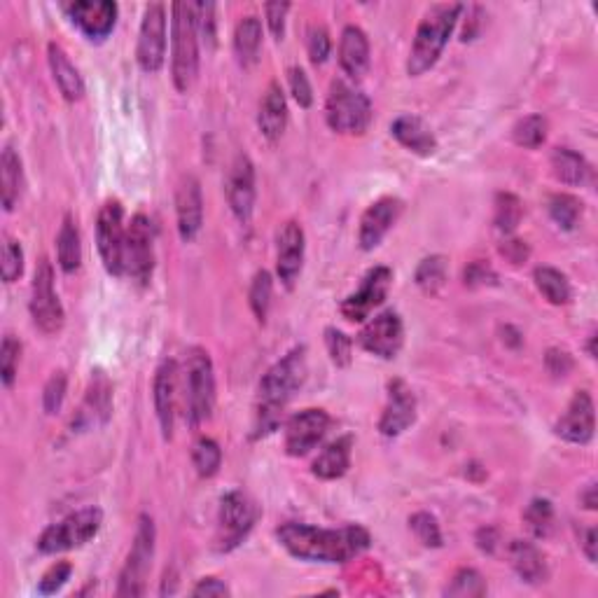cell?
I'll return each instance as SVG.
<instances>
[{"label":"cell","mask_w":598,"mask_h":598,"mask_svg":"<svg viewBox=\"0 0 598 598\" xmlns=\"http://www.w3.org/2000/svg\"><path fill=\"white\" fill-rule=\"evenodd\" d=\"M552 171L563 185H584L591 178V166L582 155L570 148H556L552 152Z\"/></svg>","instance_id":"obj_33"},{"label":"cell","mask_w":598,"mask_h":598,"mask_svg":"<svg viewBox=\"0 0 598 598\" xmlns=\"http://www.w3.org/2000/svg\"><path fill=\"white\" fill-rule=\"evenodd\" d=\"M580 503L587 507V510H596L598 500H596V484H589L587 489H584V493L580 496Z\"/></svg>","instance_id":"obj_61"},{"label":"cell","mask_w":598,"mask_h":598,"mask_svg":"<svg viewBox=\"0 0 598 598\" xmlns=\"http://www.w3.org/2000/svg\"><path fill=\"white\" fill-rule=\"evenodd\" d=\"M192 596L211 598V596H229V587L218 577H204L197 582V587L192 589Z\"/></svg>","instance_id":"obj_58"},{"label":"cell","mask_w":598,"mask_h":598,"mask_svg":"<svg viewBox=\"0 0 598 598\" xmlns=\"http://www.w3.org/2000/svg\"><path fill=\"white\" fill-rule=\"evenodd\" d=\"M535 288L540 290V295L547 299L554 307H563V304L570 302L573 297V290H570V283L566 274H561L559 269L554 267H538L533 271Z\"/></svg>","instance_id":"obj_36"},{"label":"cell","mask_w":598,"mask_h":598,"mask_svg":"<svg viewBox=\"0 0 598 598\" xmlns=\"http://www.w3.org/2000/svg\"><path fill=\"white\" fill-rule=\"evenodd\" d=\"M194 22H197L199 40L208 45H215V5L213 3H192Z\"/></svg>","instance_id":"obj_53"},{"label":"cell","mask_w":598,"mask_h":598,"mask_svg":"<svg viewBox=\"0 0 598 598\" xmlns=\"http://www.w3.org/2000/svg\"><path fill=\"white\" fill-rule=\"evenodd\" d=\"M391 283H393V271L388 267H374L367 271L363 283H360V288L342 302V314L346 321L351 323L367 321L372 311L384 304L388 290H391Z\"/></svg>","instance_id":"obj_14"},{"label":"cell","mask_w":598,"mask_h":598,"mask_svg":"<svg viewBox=\"0 0 598 598\" xmlns=\"http://www.w3.org/2000/svg\"><path fill=\"white\" fill-rule=\"evenodd\" d=\"M124 243H127V227H124V208L120 201H106L96 215V246L103 267L108 274H124Z\"/></svg>","instance_id":"obj_9"},{"label":"cell","mask_w":598,"mask_h":598,"mask_svg":"<svg viewBox=\"0 0 598 598\" xmlns=\"http://www.w3.org/2000/svg\"><path fill=\"white\" fill-rule=\"evenodd\" d=\"M405 204L398 197H381L367 208L360 218L358 227V246L363 250H374L384 241V236L391 232V227L398 222Z\"/></svg>","instance_id":"obj_23"},{"label":"cell","mask_w":598,"mask_h":598,"mask_svg":"<svg viewBox=\"0 0 598 598\" xmlns=\"http://www.w3.org/2000/svg\"><path fill=\"white\" fill-rule=\"evenodd\" d=\"M339 66L351 80L363 78L370 68V40L360 26H346L339 40Z\"/></svg>","instance_id":"obj_26"},{"label":"cell","mask_w":598,"mask_h":598,"mask_svg":"<svg viewBox=\"0 0 598 598\" xmlns=\"http://www.w3.org/2000/svg\"><path fill=\"white\" fill-rule=\"evenodd\" d=\"M486 580L475 568H461L451 577V584L444 589V596L451 598H482L486 596Z\"/></svg>","instance_id":"obj_41"},{"label":"cell","mask_w":598,"mask_h":598,"mask_svg":"<svg viewBox=\"0 0 598 598\" xmlns=\"http://www.w3.org/2000/svg\"><path fill=\"white\" fill-rule=\"evenodd\" d=\"M416 421L414 391L402 379L388 381V402L379 419V433L384 437H398Z\"/></svg>","instance_id":"obj_22"},{"label":"cell","mask_w":598,"mask_h":598,"mask_svg":"<svg viewBox=\"0 0 598 598\" xmlns=\"http://www.w3.org/2000/svg\"><path fill=\"white\" fill-rule=\"evenodd\" d=\"M549 215L566 232H573L582 218V201L573 194H554L549 199Z\"/></svg>","instance_id":"obj_44"},{"label":"cell","mask_w":598,"mask_h":598,"mask_svg":"<svg viewBox=\"0 0 598 598\" xmlns=\"http://www.w3.org/2000/svg\"><path fill=\"white\" fill-rule=\"evenodd\" d=\"M64 10L89 40H106L117 24V3L110 0H75Z\"/></svg>","instance_id":"obj_20"},{"label":"cell","mask_w":598,"mask_h":598,"mask_svg":"<svg viewBox=\"0 0 598 598\" xmlns=\"http://www.w3.org/2000/svg\"><path fill=\"white\" fill-rule=\"evenodd\" d=\"M183 384L187 421L192 426H201V423L211 419L215 407V370L206 349L194 346V349L187 351Z\"/></svg>","instance_id":"obj_6"},{"label":"cell","mask_w":598,"mask_h":598,"mask_svg":"<svg viewBox=\"0 0 598 598\" xmlns=\"http://www.w3.org/2000/svg\"><path fill=\"white\" fill-rule=\"evenodd\" d=\"M271 295H274V281H271V274L267 269H260L255 274L253 283H250V290H248L250 309H253V314L260 323L267 321V316H269Z\"/></svg>","instance_id":"obj_42"},{"label":"cell","mask_w":598,"mask_h":598,"mask_svg":"<svg viewBox=\"0 0 598 598\" xmlns=\"http://www.w3.org/2000/svg\"><path fill=\"white\" fill-rule=\"evenodd\" d=\"M199 75V33L192 3L171 5V78L180 94H187Z\"/></svg>","instance_id":"obj_4"},{"label":"cell","mask_w":598,"mask_h":598,"mask_svg":"<svg viewBox=\"0 0 598 598\" xmlns=\"http://www.w3.org/2000/svg\"><path fill=\"white\" fill-rule=\"evenodd\" d=\"M351 449H353V437L344 435L337 437L335 442H330L318 458L311 465V472L318 479H325V482H332V479L344 477L351 468Z\"/></svg>","instance_id":"obj_31"},{"label":"cell","mask_w":598,"mask_h":598,"mask_svg":"<svg viewBox=\"0 0 598 598\" xmlns=\"http://www.w3.org/2000/svg\"><path fill=\"white\" fill-rule=\"evenodd\" d=\"M307 377V349L297 346L290 353L274 363L260 381L255 407V426L253 437H267L278 428L283 419L285 407L292 400V395Z\"/></svg>","instance_id":"obj_2"},{"label":"cell","mask_w":598,"mask_h":598,"mask_svg":"<svg viewBox=\"0 0 598 598\" xmlns=\"http://www.w3.org/2000/svg\"><path fill=\"white\" fill-rule=\"evenodd\" d=\"M500 255H503L510 264H514V267H519V264H524L528 260L531 248H528L526 241L514 239V236L510 234V236H505L503 243H500Z\"/></svg>","instance_id":"obj_57"},{"label":"cell","mask_w":598,"mask_h":598,"mask_svg":"<svg viewBox=\"0 0 598 598\" xmlns=\"http://www.w3.org/2000/svg\"><path fill=\"white\" fill-rule=\"evenodd\" d=\"M176 215L178 234L185 243H192L204 225V199H201V185L194 176L180 180L176 192Z\"/></svg>","instance_id":"obj_25"},{"label":"cell","mask_w":598,"mask_h":598,"mask_svg":"<svg viewBox=\"0 0 598 598\" xmlns=\"http://www.w3.org/2000/svg\"><path fill=\"white\" fill-rule=\"evenodd\" d=\"M19 360H22V342L12 335H5L3 346H0V379H3L5 388L15 384Z\"/></svg>","instance_id":"obj_45"},{"label":"cell","mask_w":598,"mask_h":598,"mask_svg":"<svg viewBox=\"0 0 598 598\" xmlns=\"http://www.w3.org/2000/svg\"><path fill=\"white\" fill-rule=\"evenodd\" d=\"M463 10L465 5L461 3H437L423 15L407 59V73L412 78L428 73L440 61Z\"/></svg>","instance_id":"obj_3"},{"label":"cell","mask_w":598,"mask_h":598,"mask_svg":"<svg viewBox=\"0 0 598 598\" xmlns=\"http://www.w3.org/2000/svg\"><path fill=\"white\" fill-rule=\"evenodd\" d=\"M288 85H290V94L292 99L299 103V108H311L314 103V89H311V82L307 78V73L302 71L299 66H292L288 71Z\"/></svg>","instance_id":"obj_52"},{"label":"cell","mask_w":598,"mask_h":598,"mask_svg":"<svg viewBox=\"0 0 598 598\" xmlns=\"http://www.w3.org/2000/svg\"><path fill=\"white\" fill-rule=\"evenodd\" d=\"M257 510L246 493L229 491L220 500L218 512V538H215V547L218 552H232L234 547H239L250 528L255 524Z\"/></svg>","instance_id":"obj_10"},{"label":"cell","mask_w":598,"mask_h":598,"mask_svg":"<svg viewBox=\"0 0 598 598\" xmlns=\"http://www.w3.org/2000/svg\"><path fill=\"white\" fill-rule=\"evenodd\" d=\"M192 463H194V468H197L199 477L211 479L218 475V470L222 465L220 444L211 440V437H199V440L194 442V449H192Z\"/></svg>","instance_id":"obj_40"},{"label":"cell","mask_w":598,"mask_h":598,"mask_svg":"<svg viewBox=\"0 0 598 598\" xmlns=\"http://www.w3.org/2000/svg\"><path fill=\"white\" fill-rule=\"evenodd\" d=\"M276 538L299 561L311 563H346L367 552L372 545L370 533L363 526L349 524L342 528H316L309 524L278 526Z\"/></svg>","instance_id":"obj_1"},{"label":"cell","mask_w":598,"mask_h":598,"mask_svg":"<svg viewBox=\"0 0 598 598\" xmlns=\"http://www.w3.org/2000/svg\"><path fill=\"white\" fill-rule=\"evenodd\" d=\"M71 573H73V566L68 561H57L54 566L47 570V573L40 577V584H38V591L43 596H52L57 594V591L64 587V584L71 580Z\"/></svg>","instance_id":"obj_50"},{"label":"cell","mask_w":598,"mask_h":598,"mask_svg":"<svg viewBox=\"0 0 598 598\" xmlns=\"http://www.w3.org/2000/svg\"><path fill=\"white\" fill-rule=\"evenodd\" d=\"M325 120L337 134L363 136L372 122V103L349 80L337 78L325 101Z\"/></svg>","instance_id":"obj_5"},{"label":"cell","mask_w":598,"mask_h":598,"mask_svg":"<svg viewBox=\"0 0 598 598\" xmlns=\"http://www.w3.org/2000/svg\"><path fill=\"white\" fill-rule=\"evenodd\" d=\"M573 356H570L568 351H561V349H549L547 356H545V367L547 372L552 374L556 379H563L568 377L570 372H573Z\"/></svg>","instance_id":"obj_55"},{"label":"cell","mask_w":598,"mask_h":598,"mask_svg":"<svg viewBox=\"0 0 598 598\" xmlns=\"http://www.w3.org/2000/svg\"><path fill=\"white\" fill-rule=\"evenodd\" d=\"M598 531L594 526L591 528H587V533H584V538H582V549H584V556H587L589 559V563H596V545H598Z\"/></svg>","instance_id":"obj_60"},{"label":"cell","mask_w":598,"mask_h":598,"mask_svg":"<svg viewBox=\"0 0 598 598\" xmlns=\"http://www.w3.org/2000/svg\"><path fill=\"white\" fill-rule=\"evenodd\" d=\"M66 391H68V377L66 372H54L50 381L45 384V391H43V409L45 414H59L61 407H64V400H66Z\"/></svg>","instance_id":"obj_48"},{"label":"cell","mask_w":598,"mask_h":598,"mask_svg":"<svg viewBox=\"0 0 598 598\" xmlns=\"http://www.w3.org/2000/svg\"><path fill=\"white\" fill-rule=\"evenodd\" d=\"M524 524L533 538H547L554 528V507L547 498H533L524 510Z\"/></svg>","instance_id":"obj_39"},{"label":"cell","mask_w":598,"mask_h":598,"mask_svg":"<svg viewBox=\"0 0 598 598\" xmlns=\"http://www.w3.org/2000/svg\"><path fill=\"white\" fill-rule=\"evenodd\" d=\"M325 346H328L330 360L337 367H349L353 360V342L337 328H325Z\"/></svg>","instance_id":"obj_47"},{"label":"cell","mask_w":598,"mask_h":598,"mask_svg":"<svg viewBox=\"0 0 598 598\" xmlns=\"http://www.w3.org/2000/svg\"><path fill=\"white\" fill-rule=\"evenodd\" d=\"M138 66L145 73H157L166 59V8L162 3H152L145 8L141 31L136 47Z\"/></svg>","instance_id":"obj_13"},{"label":"cell","mask_w":598,"mask_h":598,"mask_svg":"<svg viewBox=\"0 0 598 598\" xmlns=\"http://www.w3.org/2000/svg\"><path fill=\"white\" fill-rule=\"evenodd\" d=\"M409 528L423 547H442V531L433 514L416 512L414 517H409Z\"/></svg>","instance_id":"obj_46"},{"label":"cell","mask_w":598,"mask_h":598,"mask_svg":"<svg viewBox=\"0 0 598 598\" xmlns=\"http://www.w3.org/2000/svg\"><path fill=\"white\" fill-rule=\"evenodd\" d=\"M587 351H589V358H596V335H591V337H589Z\"/></svg>","instance_id":"obj_62"},{"label":"cell","mask_w":598,"mask_h":598,"mask_svg":"<svg viewBox=\"0 0 598 598\" xmlns=\"http://www.w3.org/2000/svg\"><path fill=\"white\" fill-rule=\"evenodd\" d=\"M257 127H260V134L267 138V141H278L283 136L285 127H288V101H285V94L278 82H269L267 92L262 96L260 113H257Z\"/></svg>","instance_id":"obj_28"},{"label":"cell","mask_w":598,"mask_h":598,"mask_svg":"<svg viewBox=\"0 0 598 598\" xmlns=\"http://www.w3.org/2000/svg\"><path fill=\"white\" fill-rule=\"evenodd\" d=\"M155 540V521H152L150 514H141L134 542H131L127 561H124V568L120 573V587H117V596L120 598H138L145 594L152 559H155Z\"/></svg>","instance_id":"obj_7"},{"label":"cell","mask_w":598,"mask_h":598,"mask_svg":"<svg viewBox=\"0 0 598 598\" xmlns=\"http://www.w3.org/2000/svg\"><path fill=\"white\" fill-rule=\"evenodd\" d=\"M47 61H50L52 78L57 82L61 96H64L68 103L80 101L82 96H85V80H82L78 68L73 66V61L68 59L64 47L57 43L47 45Z\"/></svg>","instance_id":"obj_30"},{"label":"cell","mask_w":598,"mask_h":598,"mask_svg":"<svg viewBox=\"0 0 598 598\" xmlns=\"http://www.w3.org/2000/svg\"><path fill=\"white\" fill-rule=\"evenodd\" d=\"M307 50H309V59L314 61L316 66H321L328 61L330 52H332V40H330V33L325 26H311L309 31V40H307Z\"/></svg>","instance_id":"obj_51"},{"label":"cell","mask_w":598,"mask_h":598,"mask_svg":"<svg viewBox=\"0 0 598 598\" xmlns=\"http://www.w3.org/2000/svg\"><path fill=\"white\" fill-rule=\"evenodd\" d=\"M262 50V22L255 15L241 17L234 29V52L243 68L257 64Z\"/></svg>","instance_id":"obj_32"},{"label":"cell","mask_w":598,"mask_h":598,"mask_svg":"<svg viewBox=\"0 0 598 598\" xmlns=\"http://www.w3.org/2000/svg\"><path fill=\"white\" fill-rule=\"evenodd\" d=\"M475 540H477V547L482 549L484 554H496V549L500 545V533H498V528L484 526L477 531Z\"/></svg>","instance_id":"obj_59"},{"label":"cell","mask_w":598,"mask_h":598,"mask_svg":"<svg viewBox=\"0 0 598 598\" xmlns=\"http://www.w3.org/2000/svg\"><path fill=\"white\" fill-rule=\"evenodd\" d=\"M507 559H510V566L514 568V573H517L526 584L547 582L549 577L547 561L533 542L512 540L510 545H507Z\"/></svg>","instance_id":"obj_29"},{"label":"cell","mask_w":598,"mask_h":598,"mask_svg":"<svg viewBox=\"0 0 598 598\" xmlns=\"http://www.w3.org/2000/svg\"><path fill=\"white\" fill-rule=\"evenodd\" d=\"M31 316L33 323H36L45 335H54V332H59L66 323V311L61 307L57 290H54L52 262L47 260V257L38 262L36 274H33Z\"/></svg>","instance_id":"obj_12"},{"label":"cell","mask_w":598,"mask_h":598,"mask_svg":"<svg viewBox=\"0 0 598 598\" xmlns=\"http://www.w3.org/2000/svg\"><path fill=\"white\" fill-rule=\"evenodd\" d=\"M288 12H290L288 3L264 5V15H267L269 31L276 40H283V36H285V17H288Z\"/></svg>","instance_id":"obj_56"},{"label":"cell","mask_w":598,"mask_h":598,"mask_svg":"<svg viewBox=\"0 0 598 598\" xmlns=\"http://www.w3.org/2000/svg\"><path fill=\"white\" fill-rule=\"evenodd\" d=\"M57 262L61 271H66V274L78 271L82 262L80 232H78V222H75L73 215H66L64 222H61V229L57 234Z\"/></svg>","instance_id":"obj_34"},{"label":"cell","mask_w":598,"mask_h":598,"mask_svg":"<svg viewBox=\"0 0 598 598\" xmlns=\"http://www.w3.org/2000/svg\"><path fill=\"white\" fill-rule=\"evenodd\" d=\"M330 428V414L325 409H302L285 423V451L302 458L314 451Z\"/></svg>","instance_id":"obj_16"},{"label":"cell","mask_w":598,"mask_h":598,"mask_svg":"<svg viewBox=\"0 0 598 598\" xmlns=\"http://www.w3.org/2000/svg\"><path fill=\"white\" fill-rule=\"evenodd\" d=\"M521 215H524V206H521L517 194L500 192L496 197V211H493V225H496L498 232L505 236L514 234V229L521 222Z\"/></svg>","instance_id":"obj_37"},{"label":"cell","mask_w":598,"mask_h":598,"mask_svg":"<svg viewBox=\"0 0 598 598\" xmlns=\"http://www.w3.org/2000/svg\"><path fill=\"white\" fill-rule=\"evenodd\" d=\"M596 430L594 400L587 391H577L573 400L568 402V409L556 421L554 433L570 444H589Z\"/></svg>","instance_id":"obj_21"},{"label":"cell","mask_w":598,"mask_h":598,"mask_svg":"<svg viewBox=\"0 0 598 598\" xmlns=\"http://www.w3.org/2000/svg\"><path fill=\"white\" fill-rule=\"evenodd\" d=\"M304 248H307V239H304L302 225L295 220L283 222L276 234V274L285 288H295L302 274Z\"/></svg>","instance_id":"obj_18"},{"label":"cell","mask_w":598,"mask_h":598,"mask_svg":"<svg viewBox=\"0 0 598 598\" xmlns=\"http://www.w3.org/2000/svg\"><path fill=\"white\" fill-rule=\"evenodd\" d=\"M103 524V512L99 507H85V510L73 512L59 524L47 526L38 538V549L43 554H59L68 549L87 545L89 540L96 538L99 528Z\"/></svg>","instance_id":"obj_8"},{"label":"cell","mask_w":598,"mask_h":598,"mask_svg":"<svg viewBox=\"0 0 598 598\" xmlns=\"http://www.w3.org/2000/svg\"><path fill=\"white\" fill-rule=\"evenodd\" d=\"M416 283L423 292L435 295L447 283V257L430 255L426 260H421L419 269H416Z\"/></svg>","instance_id":"obj_43"},{"label":"cell","mask_w":598,"mask_h":598,"mask_svg":"<svg viewBox=\"0 0 598 598\" xmlns=\"http://www.w3.org/2000/svg\"><path fill=\"white\" fill-rule=\"evenodd\" d=\"M225 194H227V204L232 208V213L236 215L239 222H248L253 218V208H255V166L250 162V157L246 152H239L234 157L232 166H229L227 173V183H225Z\"/></svg>","instance_id":"obj_17"},{"label":"cell","mask_w":598,"mask_h":598,"mask_svg":"<svg viewBox=\"0 0 598 598\" xmlns=\"http://www.w3.org/2000/svg\"><path fill=\"white\" fill-rule=\"evenodd\" d=\"M463 281L468 288H484V285H496L498 283V274L493 271L491 264H486L482 260L470 262L463 271Z\"/></svg>","instance_id":"obj_54"},{"label":"cell","mask_w":598,"mask_h":598,"mask_svg":"<svg viewBox=\"0 0 598 598\" xmlns=\"http://www.w3.org/2000/svg\"><path fill=\"white\" fill-rule=\"evenodd\" d=\"M391 134L402 148L419 157H430L437 150V138L426 122L416 115H400L391 124Z\"/></svg>","instance_id":"obj_27"},{"label":"cell","mask_w":598,"mask_h":598,"mask_svg":"<svg viewBox=\"0 0 598 598\" xmlns=\"http://www.w3.org/2000/svg\"><path fill=\"white\" fill-rule=\"evenodd\" d=\"M155 271V229L148 215L136 213L127 227L124 243V274L136 283L148 285Z\"/></svg>","instance_id":"obj_11"},{"label":"cell","mask_w":598,"mask_h":598,"mask_svg":"<svg viewBox=\"0 0 598 598\" xmlns=\"http://www.w3.org/2000/svg\"><path fill=\"white\" fill-rule=\"evenodd\" d=\"M512 138L519 148L538 150L547 141V120L542 115H526L514 124Z\"/></svg>","instance_id":"obj_38"},{"label":"cell","mask_w":598,"mask_h":598,"mask_svg":"<svg viewBox=\"0 0 598 598\" xmlns=\"http://www.w3.org/2000/svg\"><path fill=\"white\" fill-rule=\"evenodd\" d=\"M113 416V384L103 372H94L85 400L73 416V430H94L106 426Z\"/></svg>","instance_id":"obj_19"},{"label":"cell","mask_w":598,"mask_h":598,"mask_svg":"<svg viewBox=\"0 0 598 598\" xmlns=\"http://www.w3.org/2000/svg\"><path fill=\"white\" fill-rule=\"evenodd\" d=\"M358 344L363 346L372 356L393 360L398 356L402 344H405V325L402 318L395 311H381L379 316H374L370 323H365V328L360 330Z\"/></svg>","instance_id":"obj_15"},{"label":"cell","mask_w":598,"mask_h":598,"mask_svg":"<svg viewBox=\"0 0 598 598\" xmlns=\"http://www.w3.org/2000/svg\"><path fill=\"white\" fill-rule=\"evenodd\" d=\"M24 185V171H22V159L15 150L5 148L3 157H0V187H3V206L5 211H12L19 201V194H22Z\"/></svg>","instance_id":"obj_35"},{"label":"cell","mask_w":598,"mask_h":598,"mask_svg":"<svg viewBox=\"0 0 598 598\" xmlns=\"http://www.w3.org/2000/svg\"><path fill=\"white\" fill-rule=\"evenodd\" d=\"M178 363L176 360H164L157 367L155 381H152V400H155V412L159 428H162L164 440H171L173 421H176L178 405Z\"/></svg>","instance_id":"obj_24"},{"label":"cell","mask_w":598,"mask_h":598,"mask_svg":"<svg viewBox=\"0 0 598 598\" xmlns=\"http://www.w3.org/2000/svg\"><path fill=\"white\" fill-rule=\"evenodd\" d=\"M24 274V250L22 243L15 239H5L3 246V281L15 283Z\"/></svg>","instance_id":"obj_49"}]
</instances>
